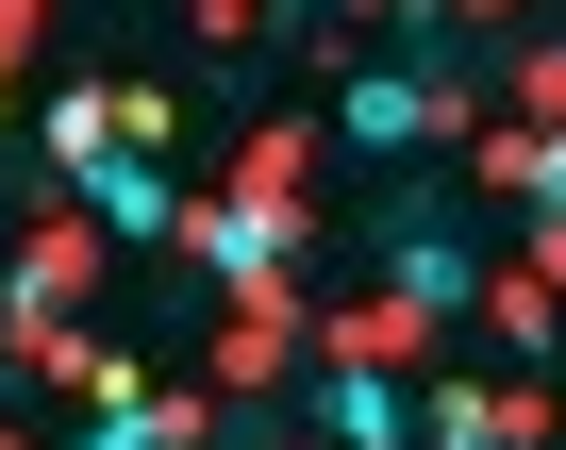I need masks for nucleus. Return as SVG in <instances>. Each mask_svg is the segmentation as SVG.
I'll return each mask as SVG.
<instances>
[{
	"mask_svg": "<svg viewBox=\"0 0 566 450\" xmlns=\"http://www.w3.org/2000/svg\"><path fill=\"white\" fill-rule=\"evenodd\" d=\"M334 134H350V150H417V134H450V84H433V67H350Z\"/></svg>",
	"mask_w": 566,
	"mask_h": 450,
	"instance_id": "obj_1",
	"label": "nucleus"
},
{
	"mask_svg": "<svg viewBox=\"0 0 566 450\" xmlns=\"http://www.w3.org/2000/svg\"><path fill=\"white\" fill-rule=\"evenodd\" d=\"M200 433H217L200 400H150V384H134V400H101V417H84L67 450H200Z\"/></svg>",
	"mask_w": 566,
	"mask_h": 450,
	"instance_id": "obj_2",
	"label": "nucleus"
},
{
	"mask_svg": "<svg viewBox=\"0 0 566 450\" xmlns=\"http://www.w3.org/2000/svg\"><path fill=\"white\" fill-rule=\"evenodd\" d=\"M317 417H334L350 450H400V384H384V367H317Z\"/></svg>",
	"mask_w": 566,
	"mask_h": 450,
	"instance_id": "obj_3",
	"label": "nucleus"
},
{
	"mask_svg": "<svg viewBox=\"0 0 566 450\" xmlns=\"http://www.w3.org/2000/svg\"><path fill=\"white\" fill-rule=\"evenodd\" d=\"M301 18H384V0H301Z\"/></svg>",
	"mask_w": 566,
	"mask_h": 450,
	"instance_id": "obj_4",
	"label": "nucleus"
},
{
	"mask_svg": "<svg viewBox=\"0 0 566 450\" xmlns=\"http://www.w3.org/2000/svg\"><path fill=\"white\" fill-rule=\"evenodd\" d=\"M549 433H566V400H549Z\"/></svg>",
	"mask_w": 566,
	"mask_h": 450,
	"instance_id": "obj_5",
	"label": "nucleus"
}]
</instances>
